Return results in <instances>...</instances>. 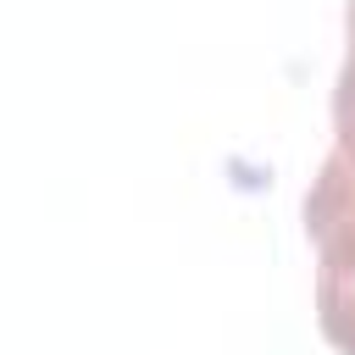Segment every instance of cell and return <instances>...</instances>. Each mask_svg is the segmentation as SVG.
I'll return each instance as SVG.
<instances>
[{
    "label": "cell",
    "instance_id": "obj_1",
    "mask_svg": "<svg viewBox=\"0 0 355 355\" xmlns=\"http://www.w3.org/2000/svg\"><path fill=\"white\" fill-rule=\"evenodd\" d=\"M316 322L333 349L355 355V233L316 244Z\"/></svg>",
    "mask_w": 355,
    "mask_h": 355
},
{
    "label": "cell",
    "instance_id": "obj_3",
    "mask_svg": "<svg viewBox=\"0 0 355 355\" xmlns=\"http://www.w3.org/2000/svg\"><path fill=\"white\" fill-rule=\"evenodd\" d=\"M344 33H349V50H344V67L333 83V128H338V150L355 155V0L344 11Z\"/></svg>",
    "mask_w": 355,
    "mask_h": 355
},
{
    "label": "cell",
    "instance_id": "obj_2",
    "mask_svg": "<svg viewBox=\"0 0 355 355\" xmlns=\"http://www.w3.org/2000/svg\"><path fill=\"white\" fill-rule=\"evenodd\" d=\"M305 233H311V244L355 233V155H344L338 144L327 150V161L305 194Z\"/></svg>",
    "mask_w": 355,
    "mask_h": 355
}]
</instances>
